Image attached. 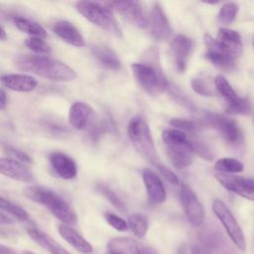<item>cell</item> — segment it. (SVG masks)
Wrapping results in <instances>:
<instances>
[{
  "instance_id": "6da1fadb",
  "label": "cell",
  "mask_w": 254,
  "mask_h": 254,
  "mask_svg": "<svg viewBox=\"0 0 254 254\" xmlns=\"http://www.w3.org/2000/svg\"><path fill=\"white\" fill-rule=\"evenodd\" d=\"M15 64L18 69L34 73L54 81H70L76 77L75 71L65 64L43 56H20Z\"/></svg>"
},
{
  "instance_id": "7a4b0ae2",
  "label": "cell",
  "mask_w": 254,
  "mask_h": 254,
  "mask_svg": "<svg viewBox=\"0 0 254 254\" xmlns=\"http://www.w3.org/2000/svg\"><path fill=\"white\" fill-rule=\"evenodd\" d=\"M206 47L205 55L212 61L220 64L237 62L242 54V40L238 32L227 28L218 30L216 38L204 36Z\"/></svg>"
},
{
  "instance_id": "3957f363",
  "label": "cell",
  "mask_w": 254,
  "mask_h": 254,
  "mask_svg": "<svg viewBox=\"0 0 254 254\" xmlns=\"http://www.w3.org/2000/svg\"><path fill=\"white\" fill-rule=\"evenodd\" d=\"M24 193L29 199L45 205L63 224L69 226L76 224L77 215L73 208L53 190L39 186H31L24 190Z\"/></svg>"
},
{
  "instance_id": "277c9868",
  "label": "cell",
  "mask_w": 254,
  "mask_h": 254,
  "mask_svg": "<svg viewBox=\"0 0 254 254\" xmlns=\"http://www.w3.org/2000/svg\"><path fill=\"white\" fill-rule=\"evenodd\" d=\"M127 134L133 147L142 157L155 166L159 164V156L156 151L150 128L142 117L135 116L129 121Z\"/></svg>"
},
{
  "instance_id": "5b68a950",
  "label": "cell",
  "mask_w": 254,
  "mask_h": 254,
  "mask_svg": "<svg viewBox=\"0 0 254 254\" xmlns=\"http://www.w3.org/2000/svg\"><path fill=\"white\" fill-rule=\"evenodd\" d=\"M75 7L78 13L90 23L114 34L117 37H122V29L108 7L91 1L76 2Z\"/></svg>"
},
{
  "instance_id": "8992f818",
  "label": "cell",
  "mask_w": 254,
  "mask_h": 254,
  "mask_svg": "<svg viewBox=\"0 0 254 254\" xmlns=\"http://www.w3.org/2000/svg\"><path fill=\"white\" fill-rule=\"evenodd\" d=\"M131 69L135 79L147 93L159 95L167 88V78L158 67L148 64L135 63L131 65Z\"/></svg>"
},
{
  "instance_id": "52a82bcc",
  "label": "cell",
  "mask_w": 254,
  "mask_h": 254,
  "mask_svg": "<svg viewBox=\"0 0 254 254\" xmlns=\"http://www.w3.org/2000/svg\"><path fill=\"white\" fill-rule=\"evenodd\" d=\"M203 118L206 125L215 129L228 145L236 147L242 144L243 134L233 119L213 112H205Z\"/></svg>"
},
{
  "instance_id": "ba28073f",
  "label": "cell",
  "mask_w": 254,
  "mask_h": 254,
  "mask_svg": "<svg viewBox=\"0 0 254 254\" xmlns=\"http://www.w3.org/2000/svg\"><path fill=\"white\" fill-rule=\"evenodd\" d=\"M212 210L223 225L227 235L229 236L233 244L239 250L245 251L246 240L244 233L227 205L220 199H214L212 202Z\"/></svg>"
},
{
  "instance_id": "9c48e42d",
  "label": "cell",
  "mask_w": 254,
  "mask_h": 254,
  "mask_svg": "<svg viewBox=\"0 0 254 254\" xmlns=\"http://www.w3.org/2000/svg\"><path fill=\"white\" fill-rule=\"evenodd\" d=\"M214 85L218 93L227 101L225 111L227 114H248L251 111V104L247 98L238 96L227 79L218 74L214 78Z\"/></svg>"
},
{
  "instance_id": "30bf717a",
  "label": "cell",
  "mask_w": 254,
  "mask_h": 254,
  "mask_svg": "<svg viewBox=\"0 0 254 254\" xmlns=\"http://www.w3.org/2000/svg\"><path fill=\"white\" fill-rule=\"evenodd\" d=\"M180 198L188 220L194 226L201 225L204 219L202 204L193 190L187 184H183L181 187Z\"/></svg>"
},
{
  "instance_id": "8fae6325",
  "label": "cell",
  "mask_w": 254,
  "mask_h": 254,
  "mask_svg": "<svg viewBox=\"0 0 254 254\" xmlns=\"http://www.w3.org/2000/svg\"><path fill=\"white\" fill-rule=\"evenodd\" d=\"M219 184L229 191L254 201V179L224 173L215 174Z\"/></svg>"
},
{
  "instance_id": "7c38bea8",
  "label": "cell",
  "mask_w": 254,
  "mask_h": 254,
  "mask_svg": "<svg viewBox=\"0 0 254 254\" xmlns=\"http://www.w3.org/2000/svg\"><path fill=\"white\" fill-rule=\"evenodd\" d=\"M107 5L110 10L116 11L139 28H146L149 25L142 11V5L138 1H112Z\"/></svg>"
},
{
  "instance_id": "4fadbf2b",
  "label": "cell",
  "mask_w": 254,
  "mask_h": 254,
  "mask_svg": "<svg viewBox=\"0 0 254 254\" xmlns=\"http://www.w3.org/2000/svg\"><path fill=\"white\" fill-rule=\"evenodd\" d=\"M107 250L113 254H158L157 250L130 237H114L107 243Z\"/></svg>"
},
{
  "instance_id": "5bb4252c",
  "label": "cell",
  "mask_w": 254,
  "mask_h": 254,
  "mask_svg": "<svg viewBox=\"0 0 254 254\" xmlns=\"http://www.w3.org/2000/svg\"><path fill=\"white\" fill-rule=\"evenodd\" d=\"M171 53L179 72H184L190 58L193 43L192 40L183 34H178L171 42Z\"/></svg>"
},
{
  "instance_id": "9a60e30c",
  "label": "cell",
  "mask_w": 254,
  "mask_h": 254,
  "mask_svg": "<svg viewBox=\"0 0 254 254\" xmlns=\"http://www.w3.org/2000/svg\"><path fill=\"white\" fill-rule=\"evenodd\" d=\"M150 28L153 37L159 41H166L172 35V28L168 17L159 3H155L150 13Z\"/></svg>"
},
{
  "instance_id": "2e32d148",
  "label": "cell",
  "mask_w": 254,
  "mask_h": 254,
  "mask_svg": "<svg viewBox=\"0 0 254 254\" xmlns=\"http://www.w3.org/2000/svg\"><path fill=\"white\" fill-rule=\"evenodd\" d=\"M142 178L147 190L149 201L153 204L163 203L167 198V192L159 176L153 171L146 169L143 171Z\"/></svg>"
},
{
  "instance_id": "e0dca14e",
  "label": "cell",
  "mask_w": 254,
  "mask_h": 254,
  "mask_svg": "<svg viewBox=\"0 0 254 254\" xmlns=\"http://www.w3.org/2000/svg\"><path fill=\"white\" fill-rule=\"evenodd\" d=\"M0 171L2 175L15 181L25 183L34 181L32 172L23 163L12 158H1Z\"/></svg>"
},
{
  "instance_id": "ac0fdd59",
  "label": "cell",
  "mask_w": 254,
  "mask_h": 254,
  "mask_svg": "<svg viewBox=\"0 0 254 254\" xmlns=\"http://www.w3.org/2000/svg\"><path fill=\"white\" fill-rule=\"evenodd\" d=\"M50 163L58 174L64 180L73 179L77 174V167L74 161L62 152H53L50 154Z\"/></svg>"
},
{
  "instance_id": "d6986e66",
  "label": "cell",
  "mask_w": 254,
  "mask_h": 254,
  "mask_svg": "<svg viewBox=\"0 0 254 254\" xmlns=\"http://www.w3.org/2000/svg\"><path fill=\"white\" fill-rule=\"evenodd\" d=\"M54 33L59 36L65 43L74 46V47H84L85 42L83 36L79 30L74 27L70 22L65 20L57 21L52 27Z\"/></svg>"
},
{
  "instance_id": "ffe728a7",
  "label": "cell",
  "mask_w": 254,
  "mask_h": 254,
  "mask_svg": "<svg viewBox=\"0 0 254 254\" xmlns=\"http://www.w3.org/2000/svg\"><path fill=\"white\" fill-rule=\"evenodd\" d=\"M1 83L4 87L19 92H30L38 85L35 77L24 73L3 74L1 76Z\"/></svg>"
},
{
  "instance_id": "44dd1931",
  "label": "cell",
  "mask_w": 254,
  "mask_h": 254,
  "mask_svg": "<svg viewBox=\"0 0 254 254\" xmlns=\"http://www.w3.org/2000/svg\"><path fill=\"white\" fill-rule=\"evenodd\" d=\"M93 115V109L90 105L82 101L73 102L68 111V122L76 130H82L86 127Z\"/></svg>"
},
{
  "instance_id": "7402d4cb",
  "label": "cell",
  "mask_w": 254,
  "mask_h": 254,
  "mask_svg": "<svg viewBox=\"0 0 254 254\" xmlns=\"http://www.w3.org/2000/svg\"><path fill=\"white\" fill-rule=\"evenodd\" d=\"M58 230L60 235L75 250L81 254H92L93 248L91 244L72 227L66 224H61L59 225Z\"/></svg>"
},
{
  "instance_id": "603a6c76",
  "label": "cell",
  "mask_w": 254,
  "mask_h": 254,
  "mask_svg": "<svg viewBox=\"0 0 254 254\" xmlns=\"http://www.w3.org/2000/svg\"><path fill=\"white\" fill-rule=\"evenodd\" d=\"M27 233L37 244H39L51 254H71L50 235L39 228L29 227L27 228Z\"/></svg>"
},
{
  "instance_id": "cb8c5ba5",
  "label": "cell",
  "mask_w": 254,
  "mask_h": 254,
  "mask_svg": "<svg viewBox=\"0 0 254 254\" xmlns=\"http://www.w3.org/2000/svg\"><path fill=\"white\" fill-rule=\"evenodd\" d=\"M193 152L190 149V142L188 145L167 146V155L171 164L179 170L189 167L193 160Z\"/></svg>"
},
{
  "instance_id": "d4e9b609",
  "label": "cell",
  "mask_w": 254,
  "mask_h": 254,
  "mask_svg": "<svg viewBox=\"0 0 254 254\" xmlns=\"http://www.w3.org/2000/svg\"><path fill=\"white\" fill-rule=\"evenodd\" d=\"M92 55L101 65L108 69L118 70L121 68V61L117 54L105 45H96L92 47Z\"/></svg>"
},
{
  "instance_id": "484cf974",
  "label": "cell",
  "mask_w": 254,
  "mask_h": 254,
  "mask_svg": "<svg viewBox=\"0 0 254 254\" xmlns=\"http://www.w3.org/2000/svg\"><path fill=\"white\" fill-rule=\"evenodd\" d=\"M12 22L20 31L31 35V37H47L46 30L35 21L23 17H13Z\"/></svg>"
},
{
  "instance_id": "4316f807",
  "label": "cell",
  "mask_w": 254,
  "mask_h": 254,
  "mask_svg": "<svg viewBox=\"0 0 254 254\" xmlns=\"http://www.w3.org/2000/svg\"><path fill=\"white\" fill-rule=\"evenodd\" d=\"M128 225L136 237L144 238L148 231L149 221L146 215L142 213H133L128 218Z\"/></svg>"
},
{
  "instance_id": "83f0119b",
  "label": "cell",
  "mask_w": 254,
  "mask_h": 254,
  "mask_svg": "<svg viewBox=\"0 0 254 254\" xmlns=\"http://www.w3.org/2000/svg\"><path fill=\"white\" fill-rule=\"evenodd\" d=\"M162 139L167 146L188 145L190 142L186 133L176 128L165 129L162 132Z\"/></svg>"
},
{
  "instance_id": "f1b7e54d",
  "label": "cell",
  "mask_w": 254,
  "mask_h": 254,
  "mask_svg": "<svg viewBox=\"0 0 254 254\" xmlns=\"http://www.w3.org/2000/svg\"><path fill=\"white\" fill-rule=\"evenodd\" d=\"M0 207L2 211H6L7 213H10L12 216H14L15 218L21 221H26L29 219V213L23 207L6 199L3 196L0 197Z\"/></svg>"
},
{
  "instance_id": "f546056e",
  "label": "cell",
  "mask_w": 254,
  "mask_h": 254,
  "mask_svg": "<svg viewBox=\"0 0 254 254\" xmlns=\"http://www.w3.org/2000/svg\"><path fill=\"white\" fill-rule=\"evenodd\" d=\"M215 170L219 173H240L243 171V164L233 158H221L215 162Z\"/></svg>"
},
{
  "instance_id": "4dcf8cb0",
  "label": "cell",
  "mask_w": 254,
  "mask_h": 254,
  "mask_svg": "<svg viewBox=\"0 0 254 254\" xmlns=\"http://www.w3.org/2000/svg\"><path fill=\"white\" fill-rule=\"evenodd\" d=\"M238 5L234 2H227L224 3L218 13V19L219 21L224 25L231 24L237 15L238 12Z\"/></svg>"
},
{
  "instance_id": "1f68e13d",
  "label": "cell",
  "mask_w": 254,
  "mask_h": 254,
  "mask_svg": "<svg viewBox=\"0 0 254 254\" xmlns=\"http://www.w3.org/2000/svg\"><path fill=\"white\" fill-rule=\"evenodd\" d=\"M97 190L113 205L115 206L117 209L121 210V211H125L126 210V206L125 203L122 201V199L107 186L99 184L97 186Z\"/></svg>"
},
{
  "instance_id": "d6a6232c",
  "label": "cell",
  "mask_w": 254,
  "mask_h": 254,
  "mask_svg": "<svg viewBox=\"0 0 254 254\" xmlns=\"http://www.w3.org/2000/svg\"><path fill=\"white\" fill-rule=\"evenodd\" d=\"M25 46L36 54H50L51 48L41 37H30L25 40Z\"/></svg>"
},
{
  "instance_id": "836d02e7",
  "label": "cell",
  "mask_w": 254,
  "mask_h": 254,
  "mask_svg": "<svg viewBox=\"0 0 254 254\" xmlns=\"http://www.w3.org/2000/svg\"><path fill=\"white\" fill-rule=\"evenodd\" d=\"M190 146L191 151L197 154L200 158L208 161H211L213 159V154L205 143L198 140H190Z\"/></svg>"
},
{
  "instance_id": "e575fe53",
  "label": "cell",
  "mask_w": 254,
  "mask_h": 254,
  "mask_svg": "<svg viewBox=\"0 0 254 254\" xmlns=\"http://www.w3.org/2000/svg\"><path fill=\"white\" fill-rule=\"evenodd\" d=\"M170 125L173 128L179 129L181 131H187V132H195L198 129V123L193 120H188V119H181V118H173L170 120Z\"/></svg>"
},
{
  "instance_id": "d590c367",
  "label": "cell",
  "mask_w": 254,
  "mask_h": 254,
  "mask_svg": "<svg viewBox=\"0 0 254 254\" xmlns=\"http://www.w3.org/2000/svg\"><path fill=\"white\" fill-rule=\"evenodd\" d=\"M104 217H105V220L107 221V223L118 231H121V232L126 231L129 227L128 223L122 217L116 215L113 212H105Z\"/></svg>"
},
{
  "instance_id": "8d00e7d4",
  "label": "cell",
  "mask_w": 254,
  "mask_h": 254,
  "mask_svg": "<svg viewBox=\"0 0 254 254\" xmlns=\"http://www.w3.org/2000/svg\"><path fill=\"white\" fill-rule=\"evenodd\" d=\"M191 87L192 89L201 96H212L213 91L207 84V82L203 78H193L191 80Z\"/></svg>"
},
{
  "instance_id": "74e56055",
  "label": "cell",
  "mask_w": 254,
  "mask_h": 254,
  "mask_svg": "<svg viewBox=\"0 0 254 254\" xmlns=\"http://www.w3.org/2000/svg\"><path fill=\"white\" fill-rule=\"evenodd\" d=\"M4 150L14 160H17L21 163H28V164H30L32 162V159L30 158V156L19 149H16L11 146H4Z\"/></svg>"
},
{
  "instance_id": "f35d334b",
  "label": "cell",
  "mask_w": 254,
  "mask_h": 254,
  "mask_svg": "<svg viewBox=\"0 0 254 254\" xmlns=\"http://www.w3.org/2000/svg\"><path fill=\"white\" fill-rule=\"evenodd\" d=\"M156 167L158 168V170H159V172L161 173V175H162L170 184L176 185V186L180 184V180H179L178 176H177L172 170H170L169 168H167V167H165V166H163V165H160V164L156 165Z\"/></svg>"
},
{
  "instance_id": "ab89813d",
  "label": "cell",
  "mask_w": 254,
  "mask_h": 254,
  "mask_svg": "<svg viewBox=\"0 0 254 254\" xmlns=\"http://www.w3.org/2000/svg\"><path fill=\"white\" fill-rule=\"evenodd\" d=\"M6 104H7V96H6V93H5L4 89L1 88V91H0V109L4 110L5 107H6Z\"/></svg>"
},
{
  "instance_id": "60d3db41",
  "label": "cell",
  "mask_w": 254,
  "mask_h": 254,
  "mask_svg": "<svg viewBox=\"0 0 254 254\" xmlns=\"http://www.w3.org/2000/svg\"><path fill=\"white\" fill-rule=\"evenodd\" d=\"M0 221H1V224L3 225V224H10V223H13V220L10 218V217H8V215H6L5 213H4V211H1V214H0Z\"/></svg>"
},
{
  "instance_id": "b9f144b4",
  "label": "cell",
  "mask_w": 254,
  "mask_h": 254,
  "mask_svg": "<svg viewBox=\"0 0 254 254\" xmlns=\"http://www.w3.org/2000/svg\"><path fill=\"white\" fill-rule=\"evenodd\" d=\"M190 254H205L204 250L198 246H193L191 248V251H190Z\"/></svg>"
},
{
  "instance_id": "7bdbcfd3",
  "label": "cell",
  "mask_w": 254,
  "mask_h": 254,
  "mask_svg": "<svg viewBox=\"0 0 254 254\" xmlns=\"http://www.w3.org/2000/svg\"><path fill=\"white\" fill-rule=\"evenodd\" d=\"M0 252H1V254H15V252L12 249H10L4 245H1Z\"/></svg>"
},
{
  "instance_id": "ee69618b",
  "label": "cell",
  "mask_w": 254,
  "mask_h": 254,
  "mask_svg": "<svg viewBox=\"0 0 254 254\" xmlns=\"http://www.w3.org/2000/svg\"><path fill=\"white\" fill-rule=\"evenodd\" d=\"M0 34H1V41H6L7 39V35H6V31L4 29L3 26H1V31H0Z\"/></svg>"
},
{
  "instance_id": "f6af8a7d",
  "label": "cell",
  "mask_w": 254,
  "mask_h": 254,
  "mask_svg": "<svg viewBox=\"0 0 254 254\" xmlns=\"http://www.w3.org/2000/svg\"><path fill=\"white\" fill-rule=\"evenodd\" d=\"M22 254H35V253H33L31 251H24Z\"/></svg>"
},
{
  "instance_id": "bcb514c9",
  "label": "cell",
  "mask_w": 254,
  "mask_h": 254,
  "mask_svg": "<svg viewBox=\"0 0 254 254\" xmlns=\"http://www.w3.org/2000/svg\"><path fill=\"white\" fill-rule=\"evenodd\" d=\"M253 47H254V36H253Z\"/></svg>"
},
{
  "instance_id": "7dc6e473",
  "label": "cell",
  "mask_w": 254,
  "mask_h": 254,
  "mask_svg": "<svg viewBox=\"0 0 254 254\" xmlns=\"http://www.w3.org/2000/svg\"><path fill=\"white\" fill-rule=\"evenodd\" d=\"M107 254H113V253H110V252H107Z\"/></svg>"
}]
</instances>
